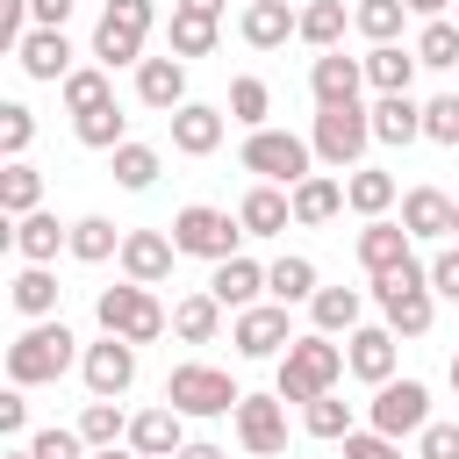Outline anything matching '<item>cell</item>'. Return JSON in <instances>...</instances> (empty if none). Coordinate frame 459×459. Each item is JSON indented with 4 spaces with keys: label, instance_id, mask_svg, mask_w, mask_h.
I'll return each mask as SVG.
<instances>
[{
    "label": "cell",
    "instance_id": "cell-38",
    "mask_svg": "<svg viewBox=\"0 0 459 459\" xmlns=\"http://www.w3.org/2000/svg\"><path fill=\"white\" fill-rule=\"evenodd\" d=\"M57 93H65V108H72V115H93V108H108V100H115V86H108V65H79V72H72Z\"/></svg>",
    "mask_w": 459,
    "mask_h": 459
},
{
    "label": "cell",
    "instance_id": "cell-1",
    "mask_svg": "<svg viewBox=\"0 0 459 459\" xmlns=\"http://www.w3.org/2000/svg\"><path fill=\"white\" fill-rule=\"evenodd\" d=\"M373 301H380V316H387V330L394 337H423L430 330V316H437V287H430V265H394V273H373Z\"/></svg>",
    "mask_w": 459,
    "mask_h": 459
},
{
    "label": "cell",
    "instance_id": "cell-59",
    "mask_svg": "<svg viewBox=\"0 0 459 459\" xmlns=\"http://www.w3.org/2000/svg\"><path fill=\"white\" fill-rule=\"evenodd\" d=\"M93 459H143V452H136V445H129V452H115V445H100Z\"/></svg>",
    "mask_w": 459,
    "mask_h": 459
},
{
    "label": "cell",
    "instance_id": "cell-23",
    "mask_svg": "<svg viewBox=\"0 0 459 459\" xmlns=\"http://www.w3.org/2000/svg\"><path fill=\"white\" fill-rule=\"evenodd\" d=\"M14 251H22L29 265H50L57 251H72V230H65L50 208H36V215H14Z\"/></svg>",
    "mask_w": 459,
    "mask_h": 459
},
{
    "label": "cell",
    "instance_id": "cell-16",
    "mask_svg": "<svg viewBox=\"0 0 459 459\" xmlns=\"http://www.w3.org/2000/svg\"><path fill=\"white\" fill-rule=\"evenodd\" d=\"M452 222H459V201H452V194H437V186H409V194H402V230H409L416 244L452 237Z\"/></svg>",
    "mask_w": 459,
    "mask_h": 459
},
{
    "label": "cell",
    "instance_id": "cell-58",
    "mask_svg": "<svg viewBox=\"0 0 459 459\" xmlns=\"http://www.w3.org/2000/svg\"><path fill=\"white\" fill-rule=\"evenodd\" d=\"M402 7H409V14H423V22H437V14L452 7V0H402Z\"/></svg>",
    "mask_w": 459,
    "mask_h": 459
},
{
    "label": "cell",
    "instance_id": "cell-8",
    "mask_svg": "<svg viewBox=\"0 0 459 459\" xmlns=\"http://www.w3.org/2000/svg\"><path fill=\"white\" fill-rule=\"evenodd\" d=\"M158 7L151 0H108L100 7V29H93V57L115 72V65H143V36H151Z\"/></svg>",
    "mask_w": 459,
    "mask_h": 459
},
{
    "label": "cell",
    "instance_id": "cell-36",
    "mask_svg": "<svg viewBox=\"0 0 459 459\" xmlns=\"http://www.w3.org/2000/svg\"><path fill=\"white\" fill-rule=\"evenodd\" d=\"M72 258H79V265L122 258V230H115L108 215H79V222H72Z\"/></svg>",
    "mask_w": 459,
    "mask_h": 459
},
{
    "label": "cell",
    "instance_id": "cell-10",
    "mask_svg": "<svg viewBox=\"0 0 459 459\" xmlns=\"http://www.w3.org/2000/svg\"><path fill=\"white\" fill-rule=\"evenodd\" d=\"M366 423H373L380 437H416V430L430 423V387H423V380H380L373 402H366Z\"/></svg>",
    "mask_w": 459,
    "mask_h": 459
},
{
    "label": "cell",
    "instance_id": "cell-13",
    "mask_svg": "<svg viewBox=\"0 0 459 459\" xmlns=\"http://www.w3.org/2000/svg\"><path fill=\"white\" fill-rule=\"evenodd\" d=\"M79 380H86V394H129L136 387V344L129 337H100V344H86V359H79Z\"/></svg>",
    "mask_w": 459,
    "mask_h": 459
},
{
    "label": "cell",
    "instance_id": "cell-61",
    "mask_svg": "<svg viewBox=\"0 0 459 459\" xmlns=\"http://www.w3.org/2000/svg\"><path fill=\"white\" fill-rule=\"evenodd\" d=\"M452 394H459V351H452Z\"/></svg>",
    "mask_w": 459,
    "mask_h": 459
},
{
    "label": "cell",
    "instance_id": "cell-50",
    "mask_svg": "<svg viewBox=\"0 0 459 459\" xmlns=\"http://www.w3.org/2000/svg\"><path fill=\"white\" fill-rule=\"evenodd\" d=\"M416 459H459V423H423L416 430Z\"/></svg>",
    "mask_w": 459,
    "mask_h": 459
},
{
    "label": "cell",
    "instance_id": "cell-40",
    "mask_svg": "<svg viewBox=\"0 0 459 459\" xmlns=\"http://www.w3.org/2000/svg\"><path fill=\"white\" fill-rule=\"evenodd\" d=\"M108 158H115V186H129V194H151L158 186V151L151 143H115Z\"/></svg>",
    "mask_w": 459,
    "mask_h": 459
},
{
    "label": "cell",
    "instance_id": "cell-11",
    "mask_svg": "<svg viewBox=\"0 0 459 459\" xmlns=\"http://www.w3.org/2000/svg\"><path fill=\"white\" fill-rule=\"evenodd\" d=\"M230 344H237V359H280V351L294 344L287 301H251V308H237V323H230Z\"/></svg>",
    "mask_w": 459,
    "mask_h": 459
},
{
    "label": "cell",
    "instance_id": "cell-31",
    "mask_svg": "<svg viewBox=\"0 0 459 459\" xmlns=\"http://www.w3.org/2000/svg\"><path fill=\"white\" fill-rule=\"evenodd\" d=\"M43 208V172L29 158H7L0 165V215H36Z\"/></svg>",
    "mask_w": 459,
    "mask_h": 459
},
{
    "label": "cell",
    "instance_id": "cell-14",
    "mask_svg": "<svg viewBox=\"0 0 459 459\" xmlns=\"http://www.w3.org/2000/svg\"><path fill=\"white\" fill-rule=\"evenodd\" d=\"M359 86H366V57L316 50V65H308V93H316V108H344V100H359Z\"/></svg>",
    "mask_w": 459,
    "mask_h": 459
},
{
    "label": "cell",
    "instance_id": "cell-12",
    "mask_svg": "<svg viewBox=\"0 0 459 459\" xmlns=\"http://www.w3.org/2000/svg\"><path fill=\"white\" fill-rule=\"evenodd\" d=\"M237 437H244L251 459L287 452V394H280V387H273V394H244V402H237Z\"/></svg>",
    "mask_w": 459,
    "mask_h": 459
},
{
    "label": "cell",
    "instance_id": "cell-37",
    "mask_svg": "<svg viewBox=\"0 0 459 459\" xmlns=\"http://www.w3.org/2000/svg\"><path fill=\"white\" fill-rule=\"evenodd\" d=\"M301 43L308 50H337L344 43V0H308L301 7Z\"/></svg>",
    "mask_w": 459,
    "mask_h": 459
},
{
    "label": "cell",
    "instance_id": "cell-63",
    "mask_svg": "<svg viewBox=\"0 0 459 459\" xmlns=\"http://www.w3.org/2000/svg\"><path fill=\"white\" fill-rule=\"evenodd\" d=\"M452 230H459V222H452Z\"/></svg>",
    "mask_w": 459,
    "mask_h": 459
},
{
    "label": "cell",
    "instance_id": "cell-26",
    "mask_svg": "<svg viewBox=\"0 0 459 459\" xmlns=\"http://www.w3.org/2000/svg\"><path fill=\"white\" fill-rule=\"evenodd\" d=\"M208 294H215L222 308H251V301L265 294V265H251V258L237 251V258H222V265H215V280H208Z\"/></svg>",
    "mask_w": 459,
    "mask_h": 459
},
{
    "label": "cell",
    "instance_id": "cell-45",
    "mask_svg": "<svg viewBox=\"0 0 459 459\" xmlns=\"http://www.w3.org/2000/svg\"><path fill=\"white\" fill-rule=\"evenodd\" d=\"M301 423H308V437H351V402H337V387H330V394L301 402Z\"/></svg>",
    "mask_w": 459,
    "mask_h": 459
},
{
    "label": "cell",
    "instance_id": "cell-21",
    "mask_svg": "<svg viewBox=\"0 0 459 459\" xmlns=\"http://www.w3.org/2000/svg\"><path fill=\"white\" fill-rule=\"evenodd\" d=\"M172 258H179V244L158 237V230H129V237H122V273L143 280V287H158V280L172 273Z\"/></svg>",
    "mask_w": 459,
    "mask_h": 459
},
{
    "label": "cell",
    "instance_id": "cell-25",
    "mask_svg": "<svg viewBox=\"0 0 459 459\" xmlns=\"http://www.w3.org/2000/svg\"><path fill=\"white\" fill-rule=\"evenodd\" d=\"M394 194H402V186H394V172H380V165H351V172H344V208H359L366 222L387 215Z\"/></svg>",
    "mask_w": 459,
    "mask_h": 459
},
{
    "label": "cell",
    "instance_id": "cell-62",
    "mask_svg": "<svg viewBox=\"0 0 459 459\" xmlns=\"http://www.w3.org/2000/svg\"><path fill=\"white\" fill-rule=\"evenodd\" d=\"M452 7H459V0H452Z\"/></svg>",
    "mask_w": 459,
    "mask_h": 459
},
{
    "label": "cell",
    "instance_id": "cell-28",
    "mask_svg": "<svg viewBox=\"0 0 459 459\" xmlns=\"http://www.w3.org/2000/svg\"><path fill=\"white\" fill-rule=\"evenodd\" d=\"M423 136V108L409 93H380L373 100V143H416Z\"/></svg>",
    "mask_w": 459,
    "mask_h": 459
},
{
    "label": "cell",
    "instance_id": "cell-42",
    "mask_svg": "<svg viewBox=\"0 0 459 459\" xmlns=\"http://www.w3.org/2000/svg\"><path fill=\"white\" fill-rule=\"evenodd\" d=\"M79 437L100 452V445H115V437H129V416H122V402H108V394H93L86 402V416H79Z\"/></svg>",
    "mask_w": 459,
    "mask_h": 459
},
{
    "label": "cell",
    "instance_id": "cell-46",
    "mask_svg": "<svg viewBox=\"0 0 459 459\" xmlns=\"http://www.w3.org/2000/svg\"><path fill=\"white\" fill-rule=\"evenodd\" d=\"M208 50H215V22L172 7V57H208Z\"/></svg>",
    "mask_w": 459,
    "mask_h": 459
},
{
    "label": "cell",
    "instance_id": "cell-55",
    "mask_svg": "<svg viewBox=\"0 0 459 459\" xmlns=\"http://www.w3.org/2000/svg\"><path fill=\"white\" fill-rule=\"evenodd\" d=\"M29 14H36V29H65L72 22V0H29Z\"/></svg>",
    "mask_w": 459,
    "mask_h": 459
},
{
    "label": "cell",
    "instance_id": "cell-49",
    "mask_svg": "<svg viewBox=\"0 0 459 459\" xmlns=\"http://www.w3.org/2000/svg\"><path fill=\"white\" fill-rule=\"evenodd\" d=\"M29 452H36V459H86V437H79V430H65V423H50V430H36V437H29Z\"/></svg>",
    "mask_w": 459,
    "mask_h": 459
},
{
    "label": "cell",
    "instance_id": "cell-47",
    "mask_svg": "<svg viewBox=\"0 0 459 459\" xmlns=\"http://www.w3.org/2000/svg\"><path fill=\"white\" fill-rule=\"evenodd\" d=\"M36 143V115L22 100H0V158H22Z\"/></svg>",
    "mask_w": 459,
    "mask_h": 459
},
{
    "label": "cell",
    "instance_id": "cell-57",
    "mask_svg": "<svg viewBox=\"0 0 459 459\" xmlns=\"http://www.w3.org/2000/svg\"><path fill=\"white\" fill-rule=\"evenodd\" d=\"M172 7H179V14H208V22L222 14V0H172Z\"/></svg>",
    "mask_w": 459,
    "mask_h": 459
},
{
    "label": "cell",
    "instance_id": "cell-43",
    "mask_svg": "<svg viewBox=\"0 0 459 459\" xmlns=\"http://www.w3.org/2000/svg\"><path fill=\"white\" fill-rule=\"evenodd\" d=\"M416 65H430V72H452L459 65V22H423V36H416Z\"/></svg>",
    "mask_w": 459,
    "mask_h": 459
},
{
    "label": "cell",
    "instance_id": "cell-15",
    "mask_svg": "<svg viewBox=\"0 0 459 459\" xmlns=\"http://www.w3.org/2000/svg\"><path fill=\"white\" fill-rule=\"evenodd\" d=\"M14 57H22V72H29V79H43V86H65V79L79 72V65H72V43H65V29H29Z\"/></svg>",
    "mask_w": 459,
    "mask_h": 459
},
{
    "label": "cell",
    "instance_id": "cell-22",
    "mask_svg": "<svg viewBox=\"0 0 459 459\" xmlns=\"http://www.w3.org/2000/svg\"><path fill=\"white\" fill-rule=\"evenodd\" d=\"M215 143H222V108H201V100L172 108V151L179 158H208Z\"/></svg>",
    "mask_w": 459,
    "mask_h": 459
},
{
    "label": "cell",
    "instance_id": "cell-2",
    "mask_svg": "<svg viewBox=\"0 0 459 459\" xmlns=\"http://www.w3.org/2000/svg\"><path fill=\"white\" fill-rule=\"evenodd\" d=\"M344 373H351V366H344V344H330V330H308V337H294V344L280 351V394H287V402H316V394H330Z\"/></svg>",
    "mask_w": 459,
    "mask_h": 459
},
{
    "label": "cell",
    "instance_id": "cell-7",
    "mask_svg": "<svg viewBox=\"0 0 459 459\" xmlns=\"http://www.w3.org/2000/svg\"><path fill=\"white\" fill-rule=\"evenodd\" d=\"M165 402L179 409V416H237V380L222 373V366H201V359H186V366H172L165 373Z\"/></svg>",
    "mask_w": 459,
    "mask_h": 459
},
{
    "label": "cell",
    "instance_id": "cell-53",
    "mask_svg": "<svg viewBox=\"0 0 459 459\" xmlns=\"http://www.w3.org/2000/svg\"><path fill=\"white\" fill-rule=\"evenodd\" d=\"M29 430V402H22V387H7L0 394V437H22Z\"/></svg>",
    "mask_w": 459,
    "mask_h": 459
},
{
    "label": "cell",
    "instance_id": "cell-56",
    "mask_svg": "<svg viewBox=\"0 0 459 459\" xmlns=\"http://www.w3.org/2000/svg\"><path fill=\"white\" fill-rule=\"evenodd\" d=\"M172 459H222V445H208V437H194V445H179Z\"/></svg>",
    "mask_w": 459,
    "mask_h": 459
},
{
    "label": "cell",
    "instance_id": "cell-60",
    "mask_svg": "<svg viewBox=\"0 0 459 459\" xmlns=\"http://www.w3.org/2000/svg\"><path fill=\"white\" fill-rule=\"evenodd\" d=\"M0 459H36V452H29V445H14V452H0Z\"/></svg>",
    "mask_w": 459,
    "mask_h": 459
},
{
    "label": "cell",
    "instance_id": "cell-5",
    "mask_svg": "<svg viewBox=\"0 0 459 459\" xmlns=\"http://www.w3.org/2000/svg\"><path fill=\"white\" fill-rule=\"evenodd\" d=\"M308 143H316V158H323L330 172H351V165L366 158V143H373V108H359V100H344V108H316Z\"/></svg>",
    "mask_w": 459,
    "mask_h": 459
},
{
    "label": "cell",
    "instance_id": "cell-35",
    "mask_svg": "<svg viewBox=\"0 0 459 459\" xmlns=\"http://www.w3.org/2000/svg\"><path fill=\"white\" fill-rule=\"evenodd\" d=\"M265 294H273V301H287V308H294V301H316V265H308L301 251L273 258V265H265Z\"/></svg>",
    "mask_w": 459,
    "mask_h": 459
},
{
    "label": "cell",
    "instance_id": "cell-32",
    "mask_svg": "<svg viewBox=\"0 0 459 459\" xmlns=\"http://www.w3.org/2000/svg\"><path fill=\"white\" fill-rule=\"evenodd\" d=\"M7 301H14L29 323L57 316V273H50V265H22V273H14V287H7Z\"/></svg>",
    "mask_w": 459,
    "mask_h": 459
},
{
    "label": "cell",
    "instance_id": "cell-34",
    "mask_svg": "<svg viewBox=\"0 0 459 459\" xmlns=\"http://www.w3.org/2000/svg\"><path fill=\"white\" fill-rule=\"evenodd\" d=\"M294 194V222H330L337 208H344V179H330V172H308L301 186H287Z\"/></svg>",
    "mask_w": 459,
    "mask_h": 459
},
{
    "label": "cell",
    "instance_id": "cell-44",
    "mask_svg": "<svg viewBox=\"0 0 459 459\" xmlns=\"http://www.w3.org/2000/svg\"><path fill=\"white\" fill-rule=\"evenodd\" d=\"M351 22H359V36H366V43H394V36H402V22H409V7H402V0H359V7H351Z\"/></svg>",
    "mask_w": 459,
    "mask_h": 459
},
{
    "label": "cell",
    "instance_id": "cell-33",
    "mask_svg": "<svg viewBox=\"0 0 459 459\" xmlns=\"http://www.w3.org/2000/svg\"><path fill=\"white\" fill-rule=\"evenodd\" d=\"M359 308H366L359 287H316V301H308L316 330H330V337H351V330H359Z\"/></svg>",
    "mask_w": 459,
    "mask_h": 459
},
{
    "label": "cell",
    "instance_id": "cell-19",
    "mask_svg": "<svg viewBox=\"0 0 459 459\" xmlns=\"http://www.w3.org/2000/svg\"><path fill=\"white\" fill-rule=\"evenodd\" d=\"M237 222H244V237H280V230L294 222V194L273 186V179H258V186L237 201Z\"/></svg>",
    "mask_w": 459,
    "mask_h": 459
},
{
    "label": "cell",
    "instance_id": "cell-29",
    "mask_svg": "<svg viewBox=\"0 0 459 459\" xmlns=\"http://www.w3.org/2000/svg\"><path fill=\"white\" fill-rule=\"evenodd\" d=\"M215 330H222V301L208 287L186 294V301H172V337L179 344H215Z\"/></svg>",
    "mask_w": 459,
    "mask_h": 459
},
{
    "label": "cell",
    "instance_id": "cell-30",
    "mask_svg": "<svg viewBox=\"0 0 459 459\" xmlns=\"http://www.w3.org/2000/svg\"><path fill=\"white\" fill-rule=\"evenodd\" d=\"M409 79H416V50H402V43H373L366 50V86L373 93H409Z\"/></svg>",
    "mask_w": 459,
    "mask_h": 459
},
{
    "label": "cell",
    "instance_id": "cell-18",
    "mask_svg": "<svg viewBox=\"0 0 459 459\" xmlns=\"http://www.w3.org/2000/svg\"><path fill=\"white\" fill-rule=\"evenodd\" d=\"M136 100L158 108V115L186 108V57H143L136 65Z\"/></svg>",
    "mask_w": 459,
    "mask_h": 459
},
{
    "label": "cell",
    "instance_id": "cell-4",
    "mask_svg": "<svg viewBox=\"0 0 459 459\" xmlns=\"http://www.w3.org/2000/svg\"><path fill=\"white\" fill-rule=\"evenodd\" d=\"M93 316H100V330L108 337H129V344H158L165 337V308H158V294L143 287V280H122V287H100V301H93Z\"/></svg>",
    "mask_w": 459,
    "mask_h": 459
},
{
    "label": "cell",
    "instance_id": "cell-24",
    "mask_svg": "<svg viewBox=\"0 0 459 459\" xmlns=\"http://www.w3.org/2000/svg\"><path fill=\"white\" fill-rule=\"evenodd\" d=\"M287 36H301V14H294L287 0H251V7H244V43H251V50H280Z\"/></svg>",
    "mask_w": 459,
    "mask_h": 459
},
{
    "label": "cell",
    "instance_id": "cell-3",
    "mask_svg": "<svg viewBox=\"0 0 459 459\" xmlns=\"http://www.w3.org/2000/svg\"><path fill=\"white\" fill-rule=\"evenodd\" d=\"M72 330L57 323V316H43V323H29L14 344H7V380L14 387H43V380H57V373H72Z\"/></svg>",
    "mask_w": 459,
    "mask_h": 459
},
{
    "label": "cell",
    "instance_id": "cell-17",
    "mask_svg": "<svg viewBox=\"0 0 459 459\" xmlns=\"http://www.w3.org/2000/svg\"><path fill=\"white\" fill-rule=\"evenodd\" d=\"M344 366H351V373H359L366 387L394 380V330H387V323H373V330L359 323V330L344 337Z\"/></svg>",
    "mask_w": 459,
    "mask_h": 459
},
{
    "label": "cell",
    "instance_id": "cell-27",
    "mask_svg": "<svg viewBox=\"0 0 459 459\" xmlns=\"http://www.w3.org/2000/svg\"><path fill=\"white\" fill-rule=\"evenodd\" d=\"M129 445L143 452V459H172L186 437H179V409L165 402V409H143V416H129Z\"/></svg>",
    "mask_w": 459,
    "mask_h": 459
},
{
    "label": "cell",
    "instance_id": "cell-9",
    "mask_svg": "<svg viewBox=\"0 0 459 459\" xmlns=\"http://www.w3.org/2000/svg\"><path fill=\"white\" fill-rule=\"evenodd\" d=\"M237 237H244V222H237L230 208H208V201H194V208L172 215V244H179L186 258L222 265V258H237Z\"/></svg>",
    "mask_w": 459,
    "mask_h": 459
},
{
    "label": "cell",
    "instance_id": "cell-39",
    "mask_svg": "<svg viewBox=\"0 0 459 459\" xmlns=\"http://www.w3.org/2000/svg\"><path fill=\"white\" fill-rule=\"evenodd\" d=\"M72 129H79V143L86 151H115V143H129V115L108 100V108H93V115H72Z\"/></svg>",
    "mask_w": 459,
    "mask_h": 459
},
{
    "label": "cell",
    "instance_id": "cell-41",
    "mask_svg": "<svg viewBox=\"0 0 459 459\" xmlns=\"http://www.w3.org/2000/svg\"><path fill=\"white\" fill-rule=\"evenodd\" d=\"M265 108H273V86H265L258 72L230 79V122H244V129H265Z\"/></svg>",
    "mask_w": 459,
    "mask_h": 459
},
{
    "label": "cell",
    "instance_id": "cell-48",
    "mask_svg": "<svg viewBox=\"0 0 459 459\" xmlns=\"http://www.w3.org/2000/svg\"><path fill=\"white\" fill-rule=\"evenodd\" d=\"M423 136L445 143V151H459V93H437V100L423 108Z\"/></svg>",
    "mask_w": 459,
    "mask_h": 459
},
{
    "label": "cell",
    "instance_id": "cell-54",
    "mask_svg": "<svg viewBox=\"0 0 459 459\" xmlns=\"http://www.w3.org/2000/svg\"><path fill=\"white\" fill-rule=\"evenodd\" d=\"M430 287H437L445 301H459V251H437V258H430Z\"/></svg>",
    "mask_w": 459,
    "mask_h": 459
},
{
    "label": "cell",
    "instance_id": "cell-52",
    "mask_svg": "<svg viewBox=\"0 0 459 459\" xmlns=\"http://www.w3.org/2000/svg\"><path fill=\"white\" fill-rule=\"evenodd\" d=\"M29 22H36V14H29V0H0V43H7V50H22Z\"/></svg>",
    "mask_w": 459,
    "mask_h": 459
},
{
    "label": "cell",
    "instance_id": "cell-6",
    "mask_svg": "<svg viewBox=\"0 0 459 459\" xmlns=\"http://www.w3.org/2000/svg\"><path fill=\"white\" fill-rule=\"evenodd\" d=\"M237 158H244V172H258V179H273V186H301L308 165H316V143L294 136V129H251Z\"/></svg>",
    "mask_w": 459,
    "mask_h": 459
},
{
    "label": "cell",
    "instance_id": "cell-20",
    "mask_svg": "<svg viewBox=\"0 0 459 459\" xmlns=\"http://www.w3.org/2000/svg\"><path fill=\"white\" fill-rule=\"evenodd\" d=\"M409 244H416V237H409L402 222L373 215V222L359 230V244H351V251H359V265H366V273H394V265H409V258H416Z\"/></svg>",
    "mask_w": 459,
    "mask_h": 459
},
{
    "label": "cell",
    "instance_id": "cell-51",
    "mask_svg": "<svg viewBox=\"0 0 459 459\" xmlns=\"http://www.w3.org/2000/svg\"><path fill=\"white\" fill-rule=\"evenodd\" d=\"M344 459H402V437H380V430L366 423V430L344 437Z\"/></svg>",
    "mask_w": 459,
    "mask_h": 459
}]
</instances>
